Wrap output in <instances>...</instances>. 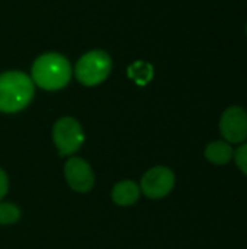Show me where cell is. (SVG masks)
Here are the masks:
<instances>
[{
  "mask_svg": "<svg viewBox=\"0 0 247 249\" xmlns=\"http://www.w3.org/2000/svg\"><path fill=\"white\" fill-rule=\"evenodd\" d=\"M33 98L32 79L17 70L0 74V111L6 114L22 111Z\"/></svg>",
  "mask_w": 247,
  "mask_h": 249,
  "instance_id": "1",
  "label": "cell"
},
{
  "mask_svg": "<svg viewBox=\"0 0 247 249\" xmlns=\"http://www.w3.org/2000/svg\"><path fill=\"white\" fill-rule=\"evenodd\" d=\"M32 82L45 90L63 89L71 79V66L68 60L57 53H48L38 57L32 66Z\"/></svg>",
  "mask_w": 247,
  "mask_h": 249,
  "instance_id": "2",
  "label": "cell"
},
{
  "mask_svg": "<svg viewBox=\"0 0 247 249\" xmlns=\"http://www.w3.org/2000/svg\"><path fill=\"white\" fill-rule=\"evenodd\" d=\"M112 61L108 53L93 50L79 58L74 67L77 80L84 86H96L102 83L111 73Z\"/></svg>",
  "mask_w": 247,
  "mask_h": 249,
  "instance_id": "3",
  "label": "cell"
},
{
  "mask_svg": "<svg viewBox=\"0 0 247 249\" xmlns=\"http://www.w3.org/2000/svg\"><path fill=\"white\" fill-rule=\"evenodd\" d=\"M52 137L61 156L73 155L84 142V134L80 124L71 117L60 118L54 124Z\"/></svg>",
  "mask_w": 247,
  "mask_h": 249,
  "instance_id": "4",
  "label": "cell"
},
{
  "mask_svg": "<svg viewBox=\"0 0 247 249\" xmlns=\"http://www.w3.org/2000/svg\"><path fill=\"white\" fill-rule=\"evenodd\" d=\"M175 187V174L165 166L150 169L141 179V191L148 198L166 197Z\"/></svg>",
  "mask_w": 247,
  "mask_h": 249,
  "instance_id": "5",
  "label": "cell"
},
{
  "mask_svg": "<svg viewBox=\"0 0 247 249\" xmlns=\"http://www.w3.org/2000/svg\"><path fill=\"white\" fill-rule=\"evenodd\" d=\"M220 131L229 143H242L247 139V112L242 107L227 108L220 120Z\"/></svg>",
  "mask_w": 247,
  "mask_h": 249,
  "instance_id": "6",
  "label": "cell"
},
{
  "mask_svg": "<svg viewBox=\"0 0 247 249\" xmlns=\"http://www.w3.org/2000/svg\"><path fill=\"white\" fill-rule=\"evenodd\" d=\"M64 174L68 185L77 193H87L95 184V175L87 162H84L83 159L71 158L66 163Z\"/></svg>",
  "mask_w": 247,
  "mask_h": 249,
  "instance_id": "7",
  "label": "cell"
},
{
  "mask_svg": "<svg viewBox=\"0 0 247 249\" xmlns=\"http://www.w3.org/2000/svg\"><path fill=\"white\" fill-rule=\"evenodd\" d=\"M140 197V188L134 181H122L114 187L112 198L118 206H131Z\"/></svg>",
  "mask_w": 247,
  "mask_h": 249,
  "instance_id": "8",
  "label": "cell"
},
{
  "mask_svg": "<svg viewBox=\"0 0 247 249\" xmlns=\"http://www.w3.org/2000/svg\"><path fill=\"white\" fill-rule=\"evenodd\" d=\"M234 152L226 142H213L205 149V158L214 165H226L231 160Z\"/></svg>",
  "mask_w": 247,
  "mask_h": 249,
  "instance_id": "9",
  "label": "cell"
},
{
  "mask_svg": "<svg viewBox=\"0 0 247 249\" xmlns=\"http://www.w3.org/2000/svg\"><path fill=\"white\" fill-rule=\"evenodd\" d=\"M128 77L132 79L137 85L144 86L153 79V66L147 61H135L128 67Z\"/></svg>",
  "mask_w": 247,
  "mask_h": 249,
  "instance_id": "10",
  "label": "cell"
},
{
  "mask_svg": "<svg viewBox=\"0 0 247 249\" xmlns=\"http://www.w3.org/2000/svg\"><path fill=\"white\" fill-rule=\"evenodd\" d=\"M20 210L10 203H0V225H13L19 220Z\"/></svg>",
  "mask_w": 247,
  "mask_h": 249,
  "instance_id": "11",
  "label": "cell"
},
{
  "mask_svg": "<svg viewBox=\"0 0 247 249\" xmlns=\"http://www.w3.org/2000/svg\"><path fill=\"white\" fill-rule=\"evenodd\" d=\"M234 159L239 166V169L247 177V143L242 144L236 152H234Z\"/></svg>",
  "mask_w": 247,
  "mask_h": 249,
  "instance_id": "12",
  "label": "cell"
},
{
  "mask_svg": "<svg viewBox=\"0 0 247 249\" xmlns=\"http://www.w3.org/2000/svg\"><path fill=\"white\" fill-rule=\"evenodd\" d=\"M7 187H9L7 177H6L4 171H1V169H0V201H1V198L6 196V193H7Z\"/></svg>",
  "mask_w": 247,
  "mask_h": 249,
  "instance_id": "13",
  "label": "cell"
},
{
  "mask_svg": "<svg viewBox=\"0 0 247 249\" xmlns=\"http://www.w3.org/2000/svg\"><path fill=\"white\" fill-rule=\"evenodd\" d=\"M246 32H247V28H246Z\"/></svg>",
  "mask_w": 247,
  "mask_h": 249,
  "instance_id": "14",
  "label": "cell"
}]
</instances>
